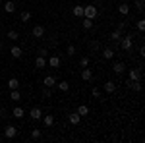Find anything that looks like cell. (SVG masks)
<instances>
[{
    "label": "cell",
    "mask_w": 145,
    "mask_h": 143,
    "mask_svg": "<svg viewBox=\"0 0 145 143\" xmlns=\"http://www.w3.org/2000/svg\"><path fill=\"white\" fill-rule=\"evenodd\" d=\"M97 6H93V4H87V6H83V18H87V20H95L97 18Z\"/></svg>",
    "instance_id": "cell-1"
},
{
    "label": "cell",
    "mask_w": 145,
    "mask_h": 143,
    "mask_svg": "<svg viewBox=\"0 0 145 143\" xmlns=\"http://www.w3.org/2000/svg\"><path fill=\"white\" fill-rule=\"evenodd\" d=\"M132 37H134L132 33H130V35H126V37L122 35V39H120L118 46H120L122 50H132Z\"/></svg>",
    "instance_id": "cell-2"
},
{
    "label": "cell",
    "mask_w": 145,
    "mask_h": 143,
    "mask_svg": "<svg viewBox=\"0 0 145 143\" xmlns=\"http://www.w3.org/2000/svg\"><path fill=\"white\" fill-rule=\"evenodd\" d=\"M16 135H18V128L12 126V124H8V126L4 128V137H6V139H14Z\"/></svg>",
    "instance_id": "cell-3"
},
{
    "label": "cell",
    "mask_w": 145,
    "mask_h": 143,
    "mask_svg": "<svg viewBox=\"0 0 145 143\" xmlns=\"http://www.w3.org/2000/svg\"><path fill=\"white\" fill-rule=\"evenodd\" d=\"M128 77H130V81H141V70L139 68H130Z\"/></svg>",
    "instance_id": "cell-4"
},
{
    "label": "cell",
    "mask_w": 145,
    "mask_h": 143,
    "mask_svg": "<svg viewBox=\"0 0 145 143\" xmlns=\"http://www.w3.org/2000/svg\"><path fill=\"white\" fill-rule=\"evenodd\" d=\"M60 64H62V60H60L58 54L48 56V60H46V66H50V68H60Z\"/></svg>",
    "instance_id": "cell-5"
},
{
    "label": "cell",
    "mask_w": 145,
    "mask_h": 143,
    "mask_svg": "<svg viewBox=\"0 0 145 143\" xmlns=\"http://www.w3.org/2000/svg\"><path fill=\"white\" fill-rule=\"evenodd\" d=\"M29 118L31 120H41L43 118V110L39 108V106H33V108L29 110Z\"/></svg>",
    "instance_id": "cell-6"
},
{
    "label": "cell",
    "mask_w": 145,
    "mask_h": 143,
    "mask_svg": "<svg viewBox=\"0 0 145 143\" xmlns=\"http://www.w3.org/2000/svg\"><path fill=\"white\" fill-rule=\"evenodd\" d=\"M31 35H33L35 39H43V37H45V27H43V25H35Z\"/></svg>",
    "instance_id": "cell-7"
},
{
    "label": "cell",
    "mask_w": 145,
    "mask_h": 143,
    "mask_svg": "<svg viewBox=\"0 0 145 143\" xmlns=\"http://www.w3.org/2000/svg\"><path fill=\"white\" fill-rule=\"evenodd\" d=\"M103 89H105V93H108V95H112V93L116 91V83L108 79V81H105V83H103Z\"/></svg>",
    "instance_id": "cell-8"
},
{
    "label": "cell",
    "mask_w": 145,
    "mask_h": 143,
    "mask_svg": "<svg viewBox=\"0 0 145 143\" xmlns=\"http://www.w3.org/2000/svg\"><path fill=\"white\" fill-rule=\"evenodd\" d=\"M112 72L118 74V76L124 74V72H126V64H124V62H114V64H112Z\"/></svg>",
    "instance_id": "cell-9"
},
{
    "label": "cell",
    "mask_w": 145,
    "mask_h": 143,
    "mask_svg": "<svg viewBox=\"0 0 145 143\" xmlns=\"http://www.w3.org/2000/svg\"><path fill=\"white\" fill-rule=\"evenodd\" d=\"M81 79H83V81H91V79H93V72H91L89 66L81 70Z\"/></svg>",
    "instance_id": "cell-10"
},
{
    "label": "cell",
    "mask_w": 145,
    "mask_h": 143,
    "mask_svg": "<svg viewBox=\"0 0 145 143\" xmlns=\"http://www.w3.org/2000/svg\"><path fill=\"white\" fill-rule=\"evenodd\" d=\"M43 85H45V87H56V77L54 76H46L45 79H43Z\"/></svg>",
    "instance_id": "cell-11"
},
{
    "label": "cell",
    "mask_w": 145,
    "mask_h": 143,
    "mask_svg": "<svg viewBox=\"0 0 145 143\" xmlns=\"http://www.w3.org/2000/svg\"><path fill=\"white\" fill-rule=\"evenodd\" d=\"M35 66L39 68V70H43V68H46V58L45 56H37V58H35Z\"/></svg>",
    "instance_id": "cell-12"
},
{
    "label": "cell",
    "mask_w": 145,
    "mask_h": 143,
    "mask_svg": "<svg viewBox=\"0 0 145 143\" xmlns=\"http://www.w3.org/2000/svg\"><path fill=\"white\" fill-rule=\"evenodd\" d=\"M68 120H70V124H72V126H78L79 122H81V116H79L78 112H72V114L68 116Z\"/></svg>",
    "instance_id": "cell-13"
},
{
    "label": "cell",
    "mask_w": 145,
    "mask_h": 143,
    "mask_svg": "<svg viewBox=\"0 0 145 143\" xmlns=\"http://www.w3.org/2000/svg\"><path fill=\"white\" fill-rule=\"evenodd\" d=\"M120 39H122V31L120 29H114L110 33V41L112 43H120Z\"/></svg>",
    "instance_id": "cell-14"
},
{
    "label": "cell",
    "mask_w": 145,
    "mask_h": 143,
    "mask_svg": "<svg viewBox=\"0 0 145 143\" xmlns=\"http://www.w3.org/2000/svg\"><path fill=\"white\" fill-rule=\"evenodd\" d=\"M76 112H78V114H79V116H81V118H85V116L89 114V106H87V104H79V106H78V110H76Z\"/></svg>",
    "instance_id": "cell-15"
},
{
    "label": "cell",
    "mask_w": 145,
    "mask_h": 143,
    "mask_svg": "<svg viewBox=\"0 0 145 143\" xmlns=\"http://www.w3.org/2000/svg\"><path fill=\"white\" fill-rule=\"evenodd\" d=\"M12 116H14V118H18V120H20V118H23V116H25V110H23L22 106H16V108L12 110Z\"/></svg>",
    "instance_id": "cell-16"
},
{
    "label": "cell",
    "mask_w": 145,
    "mask_h": 143,
    "mask_svg": "<svg viewBox=\"0 0 145 143\" xmlns=\"http://www.w3.org/2000/svg\"><path fill=\"white\" fill-rule=\"evenodd\" d=\"M10 54L14 56V58H22V54H23L22 46H10Z\"/></svg>",
    "instance_id": "cell-17"
},
{
    "label": "cell",
    "mask_w": 145,
    "mask_h": 143,
    "mask_svg": "<svg viewBox=\"0 0 145 143\" xmlns=\"http://www.w3.org/2000/svg\"><path fill=\"white\" fill-rule=\"evenodd\" d=\"M56 87H58V91H62V93H68L70 91V83L68 81H56Z\"/></svg>",
    "instance_id": "cell-18"
},
{
    "label": "cell",
    "mask_w": 145,
    "mask_h": 143,
    "mask_svg": "<svg viewBox=\"0 0 145 143\" xmlns=\"http://www.w3.org/2000/svg\"><path fill=\"white\" fill-rule=\"evenodd\" d=\"M4 12H6V14H14V12H16V4H14L12 0L4 2Z\"/></svg>",
    "instance_id": "cell-19"
},
{
    "label": "cell",
    "mask_w": 145,
    "mask_h": 143,
    "mask_svg": "<svg viewBox=\"0 0 145 143\" xmlns=\"http://www.w3.org/2000/svg\"><path fill=\"white\" fill-rule=\"evenodd\" d=\"M118 14L120 16H128L130 14V4H118Z\"/></svg>",
    "instance_id": "cell-20"
},
{
    "label": "cell",
    "mask_w": 145,
    "mask_h": 143,
    "mask_svg": "<svg viewBox=\"0 0 145 143\" xmlns=\"http://www.w3.org/2000/svg\"><path fill=\"white\" fill-rule=\"evenodd\" d=\"M112 56H114V48H112V46H106V48L103 50V58H105V60H110Z\"/></svg>",
    "instance_id": "cell-21"
},
{
    "label": "cell",
    "mask_w": 145,
    "mask_h": 143,
    "mask_svg": "<svg viewBox=\"0 0 145 143\" xmlns=\"http://www.w3.org/2000/svg\"><path fill=\"white\" fill-rule=\"evenodd\" d=\"M20 87V79H18V77H10V79H8V89H18Z\"/></svg>",
    "instance_id": "cell-22"
},
{
    "label": "cell",
    "mask_w": 145,
    "mask_h": 143,
    "mask_svg": "<svg viewBox=\"0 0 145 143\" xmlns=\"http://www.w3.org/2000/svg\"><path fill=\"white\" fill-rule=\"evenodd\" d=\"M10 101H16V103L22 101V93H20L18 89H12V91H10Z\"/></svg>",
    "instance_id": "cell-23"
},
{
    "label": "cell",
    "mask_w": 145,
    "mask_h": 143,
    "mask_svg": "<svg viewBox=\"0 0 145 143\" xmlns=\"http://www.w3.org/2000/svg\"><path fill=\"white\" fill-rule=\"evenodd\" d=\"M43 124H45L46 128H50V126L54 124V116H52V114H46V116H43Z\"/></svg>",
    "instance_id": "cell-24"
},
{
    "label": "cell",
    "mask_w": 145,
    "mask_h": 143,
    "mask_svg": "<svg viewBox=\"0 0 145 143\" xmlns=\"http://www.w3.org/2000/svg\"><path fill=\"white\" fill-rule=\"evenodd\" d=\"M72 14H74L76 18H83V6H74V8H72Z\"/></svg>",
    "instance_id": "cell-25"
},
{
    "label": "cell",
    "mask_w": 145,
    "mask_h": 143,
    "mask_svg": "<svg viewBox=\"0 0 145 143\" xmlns=\"http://www.w3.org/2000/svg\"><path fill=\"white\" fill-rule=\"evenodd\" d=\"M81 25H83V29H85V31H89V29H93V20H87V18H83Z\"/></svg>",
    "instance_id": "cell-26"
},
{
    "label": "cell",
    "mask_w": 145,
    "mask_h": 143,
    "mask_svg": "<svg viewBox=\"0 0 145 143\" xmlns=\"http://www.w3.org/2000/svg\"><path fill=\"white\" fill-rule=\"evenodd\" d=\"M91 95H93L95 99L103 101V93H101V89H99V87H93V89H91Z\"/></svg>",
    "instance_id": "cell-27"
},
{
    "label": "cell",
    "mask_w": 145,
    "mask_h": 143,
    "mask_svg": "<svg viewBox=\"0 0 145 143\" xmlns=\"http://www.w3.org/2000/svg\"><path fill=\"white\" fill-rule=\"evenodd\" d=\"M6 37H8V39H10V41H18V39H20V33H18V31H14V29H10V31H8V35H6Z\"/></svg>",
    "instance_id": "cell-28"
},
{
    "label": "cell",
    "mask_w": 145,
    "mask_h": 143,
    "mask_svg": "<svg viewBox=\"0 0 145 143\" xmlns=\"http://www.w3.org/2000/svg\"><path fill=\"white\" fill-rule=\"evenodd\" d=\"M20 20H22L23 23H27L31 20V12H22V14H20Z\"/></svg>",
    "instance_id": "cell-29"
},
{
    "label": "cell",
    "mask_w": 145,
    "mask_h": 143,
    "mask_svg": "<svg viewBox=\"0 0 145 143\" xmlns=\"http://www.w3.org/2000/svg\"><path fill=\"white\" fill-rule=\"evenodd\" d=\"M128 83H130V87L134 89L135 93H139V91H141V83H139V81H128Z\"/></svg>",
    "instance_id": "cell-30"
},
{
    "label": "cell",
    "mask_w": 145,
    "mask_h": 143,
    "mask_svg": "<svg viewBox=\"0 0 145 143\" xmlns=\"http://www.w3.org/2000/svg\"><path fill=\"white\" fill-rule=\"evenodd\" d=\"M135 27H137V31H139V33H143V29H145V20H137Z\"/></svg>",
    "instance_id": "cell-31"
},
{
    "label": "cell",
    "mask_w": 145,
    "mask_h": 143,
    "mask_svg": "<svg viewBox=\"0 0 145 143\" xmlns=\"http://www.w3.org/2000/svg\"><path fill=\"white\" fill-rule=\"evenodd\" d=\"M79 66H81V68H87V66H89V56L79 58Z\"/></svg>",
    "instance_id": "cell-32"
},
{
    "label": "cell",
    "mask_w": 145,
    "mask_h": 143,
    "mask_svg": "<svg viewBox=\"0 0 145 143\" xmlns=\"http://www.w3.org/2000/svg\"><path fill=\"white\" fill-rule=\"evenodd\" d=\"M31 137H33V139H41V130H39V128H33V130H31Z\"/></svg>",
    "instance_id": "cell-33"
},
{
    "label": "cell",
    "mask_w": 145,
    "mask_h": 143,
    "mask_svg": "<svg viewBox=\"0 0 145 143\" xmlns=\"http://www.w3.org/2000/svg\"><path fill=\"white\" fill-rule=\"evenodd\" d=\"M66 54L68 56H74V54H76V46H74V44H70V46L66 48Z\"/></svg>",
    "instance_id": "cell-34"
},
{
    "label": "cell",
    "mask_w": 145,
    "mask_h": 143,
    "mask_svg": "<svg viewBox=\"0 0 145 143\" xmlns=\"http://www.w3.org/2000/svg\"><path fill=\"white\" fill-rule=\"evenodd\" d=\"M134 6H135V8H137L139 12H141V10H143V0H135V2H134Z\"/></svg>",
    "instance_id": "cell-35"
},
{
    "label": "cell",
    "mask_w": 145,
    "mask_h": 143,
    "mask_svg": "<svg viewBox=\"0 0 145 143\" xmlns=\"http://www.w3.org/2000/svg\"><path fill=\"white\" fill-rule=\"evenodd\" d=\"M50 95H52V89H50V87L43 89V97H50Z\"/></svg>",
    "instance_id": "cell-36"
},
{
    "label": "cell",
    "mask_w": 145,
    "mask_h": 143,
    "mask_svg": "<svg viewBox=\"0 0 145 143\" xmlns=\"http://www.w3.org/2000/svg\"><path fill=\"white\" fill-rule=\"evenodd\" d=\"M39 54H41V56H45V58H46V56H48V50H46V48H41V50H39Z\"/></svg>",
    "instance_id": "cell-37"
},
{
    "label": "cell",
    "mask_w": 145,
    "mask_h": 143,
    "mask_svg": "<svg viewBox=\"0 0 145 143\" xmlns=\"http://www.w3.org/2000/svg\"><path fill=\"white\" fill-rule=\"evenodd\" d=\"M124 27H126V23H124V22L118 23V29H120V31H124Z\"/></svg>",
    "instance_id": "cell-38"
},
{
    "label": "cell",
    "mask_w": 145,
    "mask_h": 143,
    "mask_svg": "<svg viewBox=\"0 0 145 143\" xmlns=\"http://www.w3.org/2000/svg\"><path fill=\"white\" fill-rule=\"evenodd\" d=\"M0 48H2V41H0Z\"/></svg>",
    "instance_id": "cell-39"
},
{
    "label": "cell",
    "mask_w": 145,
    "mask_h": 143,
    "mask_svg": "<svg viewBox=\"0 0 145 143\" xmlns=\"http://www.w3.org/2000/svg\"><path fill=\"white\" fill-rule=\"evenodd\" d=\"M0 27H2V22H0Z\"/></svg>",
    "instance_id": "cell-40"
},
{
    "label": "cell",
    "mask_w": 145,
    "mask_h": 143,
    "mask_svg": "<svg viewBox=\"0 0 145 143\" xmlns=\"http://www.w3.org/2000/svg\"><path fill=\"white\" fill-rule=\"evenodd\" d=\"M114 2H118V0H114Z\"/></svg>",
    "instance_id": "cell-41"
},
{
    "label": "cell",
    "mask_w": 145,
    "mask_h": 143,
    "mask_svg": "<svg viewBox=\"0 0 145 143\" xmlns=\"http://www.w3.org/2000/svg\"><path fill=\"white\" fill-rule=\"evenodd\" d=\"M0 4H2V0H0Z\"/></svg>",
    "instance_id": "cell-42"
}]
</instances>
